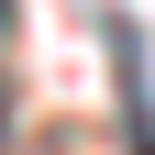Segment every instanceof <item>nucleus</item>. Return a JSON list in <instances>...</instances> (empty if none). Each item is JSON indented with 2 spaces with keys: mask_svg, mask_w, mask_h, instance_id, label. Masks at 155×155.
Listing matches in <instances>:
<instances>
[{
  "mask_svg": "<svg viewBox=\"0 0 155 155\" xmlns=\"http://www.w3.org/2000/svg\"><path fill=\"white\" fill-rule=\"evenodd\" d=\"M111 67H122V133H133V155H155V100H144V55H133V22H111Z\"/></svg>",
  "mask_w": 155,
  "mask_h": 155,
  "instance_id": "f257e3e1",
  "label": "nucleus"
}]
</instances>
